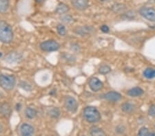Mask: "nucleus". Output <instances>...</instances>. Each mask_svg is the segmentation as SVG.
Here are the masks:
<instances>
[{"mask_svg":"<svg viewBox=\"0 0 155 136\" xmlns=\"http://www.w3.org/2000/svg\"><path fill=\"white\" fill-rule=\"evenodd\" d=\"M13 39V31L8 24L0 20V41L4 43H9Z\"/></svg>","mask_w":155,"mask_h":136,"instance_id":"nucleus-1","label":"nucleus"},{"mask_svg":"<svg viewBox=\"0 0 155 136\" xmlns=\"http://www.w3.org/2000/svg\"><path fill=\"white\" fill-rule=\"evenodd\" d=\"M84 117L87 122L94 123L101 119L99 111L94 107H87L84 110Z\"/></svg>","mask_w":155,"mask_h":136,"instance_id":"nucleus-2","label":"nucleus"},{"mask_svg":"<svg viewBox=\"0 0 155 136\" xmlns=\"http://www.w3.org/2000/svg\"><path fill=\"white\" fill-rule=\"evenodd\" d=\"M16 80L14 76L8 74H0V85L5 90H12L15 85Z\"/></svg>","mask_w":155,"mask_h":136,"instance_id":"nucleus-3","label":"nucleus"},{"mask_svg":"<svg viewBox=\"0 0 155 136\" xmlns=\"http://www.w3.org/2000/svg\"><path fill=\"white\" fill-rule=\"evenodd\" d=\"M141 15L147 20L155 22V9L151 7H142L139 10Z\"/></svg>","mask_w":155,"mask_h":136,"instance_id":"nucleus-4","label":"nucleus"},{"mask_svg":"<svg viewBox=\"0 0 155 136\" xmlns=\"http://www.w3.org/2000/svg\"><path fill=\"white\" fill-rule=\"evenodd\" d=\"M59 44L56 41L48 40L45 41L40 44V48L45 52L56 51L59 48Z\"/></svg>","mask_w":155,"mask_h":136,"instance_id":"nucleus-5","label":"nucleus"},{"mask_svg":"<svg viewBox=\"0 0 155 136\" xmlns=\"http://www.w3.org/2000/svg\"><path fill=\"white\" fill-rule=\"evenodd\" d=\"M64 105L66 109L72 113H75L78 108V103L77 100L72 96H66L64 100Z\"/></svg>","mask_w":155,"mask_h":136,"instance_id":"nucleus-6","label":"nucleus"},{"mask_svg":"<svg viewBox=\"0 0 155 136\" xmlns=\"http://www.w3.org/2000/svg\"><path fill=\"white\" fill-rule=\"evenodd\" d=\"M89 87L92 91L97 92V91L101 90L103 88L104 84L99 78L94 77L89 81Z\"/></svg>","mask_w":155,"mask_h":136,"instance_id":"nucleus-7","label":"nucleus"},{"mask_svg":"<svg viewBox=\"0 0 155 136\" xmlns=\"http://www.w3.org/2000/svg\"><path fill=\"white\" fill-rule=\"evenodd\" d=\"M72 4L79 11H84L88 7V0H71Z\"/></svg>","mask_w":155,"mask_h":136,"instance_id":"nucleus-8","label":"nucleus"},{"mask_svg":"<svg viewBox=\"0 0 155 136\" xmlns=\"http://www.w3.org/2000/svg\"><path fill=\"white\" fill-rule=\"evenodd\" d=\"M21 58L22 56L19 53L15 52H11L6 56L5 61L8 62V63H13L19 62L21 60Z\"/></svg>","mask_w":155,"mask_h":136,"instance_id":"nucleus-9","label":"nucleus"},{"mask_svg":"<svg viewBox=\"0 0 155 136\" xmlns=\"http://www.w3.org/2000/svg\"><path fill=\"white\" fill-rule=\"evenodd\" d=\"M20 131H21V134L22 135H32L34 133V128L28 124L24 123L21 125V127H20Z\"/></svg>","mask_w":155,"mask_h":136,"instance_id":"nucleus-10","label":"nucleus"},{"mask_svg":"<svg viewBox=\"0 0 155 136\" xmlns=\"http://www.w3.org/2000/svg\"><path fill=\"white\" fill-rule=\"evenodd\" d=\"M104 98L107 100L117 102V101L121 100V95L119 93L116 92V91H109L108 93H107L104 95Z\"/></svg>","mask_w":155,"mask_h":136,"instance_id":"nucleus-11","label":"nucleus"},{"mask_svg":"<svg viewBox=\"0 0 155 136\" xmlns=\"http://www.w3.org/2000/svg\"><path fill=\"white\" fill-rule=\"evenodd\" d=\"M127 95L132 97H137V96H141L143 93V90L140 87L132 88L127 91Z\"/></svg>","mask_w":155,"mask_h":136,"instance_id":"nucleus-12","label":"nucleus"},{"mask_svg":"<svg viewBox=\"0 0 155 136\" xmlns=\"http://www.w3.org/2000/svg\"><path fill=\"white\" fill-rule=\"evenodd\" d=\"M11 107H10V105L8 103H3L0 106V114H2V115H8L11 113Z\"/></svg>","mask_w":155,"mask_h":136,"instance_id":"nucleus-13","label":"nucleus"},{"mask_svg":"<svg viewBox=\"0 0 155 136\" xmlns=\"http://www.w3.org/2000/svg\"><path fill=\"white\" fill-rule=\"evenodd\" d=\"M134 109H135V107H134V105L127 102L124 103L123 105H121L122 111L126 113H130L132 112H133Z\"/></svg>","mask_w":155,"mask_h":136,"instance_id":"nucleus-14","label":"nucleus"},{"mask_svg":"<svg viewBox=\"0 0 155 136\" xmlns=\"http://www.w3.org/2000/svg\"><path fill=\"white\" fill-rule=\"evenodd\" d=\"M69 11V7L64 3H60L56 8V12L57 14H63L66 13Z\"/></svg>","mask_w":155,"mask_h":136,"instance_id":"nucleus-15","label":"nucleus"},{"mask_svg":"<svg viewBox=\"0 0 155 136\" xmlns=\"http://www.w3.org/2000/svg\"><path fill=\"white\" fill-rule=\"evenodd\" d=\"M143 76L146 78L151 79L155 77V69L154 68H147L143 71Z\"/></svg>","mask_w":155,"mask_h":136,"instance_id":"nucleus-16","label":"nucleus"},{"mask_svg":"<svg viewBox=\"0 0 155 136\" xmlns=\"http://www.w3.org/2000/svg\"><path fill=\"white\" fill-rule=\"evenodd\" d=\"M9 7V0H0V13H4Z\"/></svg>","mask_w":155,"mask_h":136,"instance_id":"nucleus-17","label":"nucleus"},{"mask_svg":"<svg viewBox=\"0 0 155 136\" xmlns=\"http://www.w3.org/2000/svg\"><path fill=\"white\" fill-rule=\"evenodd\" d=\"M25 113H26V117L29 118V119H32L37 115V111L31 107H27L26 111H25Z\"/></svg>","mask_w":155,"mask_h":136,"instance_id":"nucleus-18","label":"nucleus"},{"mask_svg":"<svg viewBox=\"0 0 155 136\" xmlns=\"http://www.w3.org/2000/svg\"><path fill=\"white\" fill-rule=\"evenodd\" d=\"M91 135H105L106 133L101 128L97 127H93L91 129Z\"/></svg>","mask_w":155,"mask_h":136,"instance_id":"nucleus-19","label":"nucleus"},{"mask_svg":"<svg viewBox=\"0 0 155 136\" xmlns=\"http://www.w3.org/2000/svg\"><path fill=\"white\" fill-rule=\"evenodd\" d=\"M138 135L141 136H148V135H155V133L149 132L148 128H147L146 127H142L141 129L139 130Z\"/></svg>","mask_w":155,"mask_h":136,"instance_id":"nucleus-20","label":"nucleus"},{"mask_svg":"<svg viewBox=\"0 0 155 136\" xmlns=\"http://www.w3.org/2000/svg\"><path fill=\"white\" fill-rule=\"evenodd\" d=\"M110 71H111V68L107 65H102V66L100 67L99 69V72L100 74H108Z\"/></svg>","mask_w":155,"mask_h":136,"instance_id":"nucleus-21","label":"nucleus"},{"mask_svg":"<svg viewBox=\"0 0 155 136\" xmlns=\"http://www.w3.org/2000/svg\"><path fill=\"white\" fill-rule=\"evenodd\" d=\"M57 33H59V35H61V36L66 35V30L64 25L59 24L58 26H57Z\"/></svg>","mask_w":155,"mask_h":136,"instance_id":"nucleus-22","label":"nucleus"},{"mask_svg":"<svg viewBox=\"0 0 155 136\" xmlns=\"http://www.w3.org/2000/svg\"><path fill=\"white\" fill-rule=\"evenodd\" d=\"M49 113L52 118H57L60 115V111L57 108H53L50 111Z\"/></svg>","mask_w":155,"mask_h":136,"instance_id":"nucleus-23","label":"nucleus"},{"mask_svg":"<svg viewBox=\"0 0 155 136\" xmlns=\"http://www.w3.org/2000/svg\"><path fill=\"white\" fill-rule=\"evenodd\" d=\"M148 114L151 117L155 118V105H152L148 109Z\"/></svg>","mask_w":155,"mask_h":136,"instance_id":"nucleus-24","label":"nucleus"},{"mask_svg":"<svg viewBox=\"0 0 155 136\" xmlns=\"http://www.w3.org/2000/svg\"><path fill=\"white\" fill-rule=\"evenodd\" d=\"M101 31L104 33H109V31H110L108 26H106V25H103V26L101 27Z\"/></svg>","mask_w":155,"mask_h":136,"instance_id":"nucleus-25","label":"nucleus"},{"mask_svg":"<svg viewBox=\"0 0 155 136\" xmlns=\"http://www.w3.org/2000/svg\"><path fill=\"white\" fill-rule=\"evenodd\" d=\"M20 85H21V87L22 88L25 89V90H26V87H27L29 89V90H31V86L29 85L28 83H25V82H22L21 84H20Z\"/></svg>","mask_w":155,"mask_h":136,"instance_id":"nucleus-26","label":"nucleus"},{"mask_svg":"<svg viewBox=\"0 0 155 136\" xmlns=\"http://www.w3.org/2000/svg\"><path fill=\"white\" fill-rule=\"evenodd\" d=\"M72 20V19L71 16H65L63 18V21H64L65 22H69Z\"/></svg>","mask_w":155,"mask_h":136,"instance_id":"nucleus-27","label":"nucleus"},{"mask_svg":"<svg viewBox=\"0 0 155 136\" xmlns=\"http://www.w3.org/2000/svg\"><path fill=\"white\" fill-rule=\"evenodd\" d=\"M21 104H19V103L17 104V105H16V109H17V111H19L20 109H21Z\"/></svg>","mask_w":155,"mask_h":136,"instance_id":"nucleus-28","label":"nucleus"},{"mask_svg":"<svg viewBox=\"0 0 155 136\" xmlns=\"http://www.w3.org/2000/svg\"><path fill=\"white\" fill-rule=\"evenodd\" d=\"M37 2H39V3H41V2H44V1H46V0H35Z\"/></svg>","mask_w":155,"mask_h":136,"instance_id":"nucleus-29","label":"nucleus"},{"mask_svg":"<svg viewBox=\"0 0 155 136\" xmlns=\"http://www.w3.org/2000/svg\"><path fill=\"white\" fill-rule=\"evenodd\" d=\"M2 126L1 125V124H0V133L2 132Z\"/></svg>","mask_w":155,"mask_h":136,"instance_id":"nucleus-30","label":"nucleus"},{"mask_svg":"<svg viewBox=\"0 0 155 136\" xmlns=\"http://www.w3.org/2000/svg\"><path fill=\"white\" fill-rule=\"evenodd\" d=\"M2 56V52H0V58H1Z\"/></svg>","mask_w":155,"mask_h":136,"instance_id":"nucleus-31","label":"nucleus"},{"mask_svg":"<svg viewBox=\"0 0 155 136\" xmlns=\"http://www.w3.org/2000/svg\"><path fill=\"white\" fill-rule=\"evenodd\" d=\"M100 1H101V2H105V1H106V0H100Z\"/></svg>","mask_w":155,"mask_h":136,"instance_id":"nucleus-32","label":"nucleus"}]
</instances>
